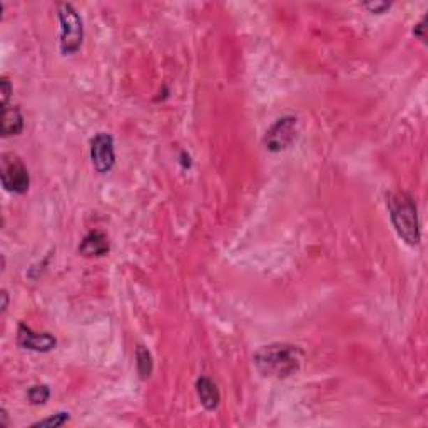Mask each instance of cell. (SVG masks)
I'll return each mask as SVG.
<instances>
[{
  "instance_id": "2e32d148",
  "label": "cell",
  "mask_w": 428,
  "mask_h": 428,
  "mask_svg": "<svg viewBox=\"0 0 428 428\" xmlns=\"http://www.w3.org/2000/svg\"><path fill=\"white\" fill-rule=\"evenodd\" d=\"M425 20H427V17H423V19L420 20V24L415 25V29H413L415 37H418L420 40H425Z\"/></svg>"
},
{
  "instance_id": "8fae6325",
  "label": "cell",
  "mask_w": 428,
  "mask_h": 428,
  "mask_svg": "<svg viewBox=\"0 0 428 428\" xmlns=\"http://www.w3.org/2000/svg\"><path fill=\"white\" fill-rule=\"evenodd\" d=\"M135 367H138V373L139 376H141V380L151 378L154 363H152L151 351L147 350L146 346L139 345L138 350H135Z\"/></svg>"
},
{
  "instance_id": "7a4b0ae2",
  "label": "cell",
  "mask_w": 428,
  "mask_h": 428,
  "mask_svg": "<svg viewBox=\"0 0 428 428\" xmlns=\"http://www.w3.org/2000/svg\"><path fill=\"white\" fill-rule=\"evenodd\" d=\"M387 207L398 236L408 246L420 244L422 233L415 199L405 191H392L387 194Z\"/></svg>"
},
{
  "instance_id": "7c38bea8",
  "label": "cell",
  "mask_w": 428,
  "mask_h": 428,
  "mask_svg": "<svg viewBox=\"0 0 428 428\" xmlns=\"http://www.w3.org/2000/svg\"><path fill=\"white\" fill-rule=\"evenodd\" d=\"M27 398L32 405H45L50 398V390L47 385H34L29 388Z\"/></svg>"
},
{
  "instance_id": "ba28073f",
  "label": "cell",
  "mask_w": 428,
  "mask_h": 428,
  "mask_svg": "<svg viewBox=\"0 0 428 428\" xmlns=\"http://www.w3.org/2000/svg\"><path fill=\"white\" fill-rule=\"evenodd\" d=\"M196 392L199 401L207 412H213V410L218 408L219 401H221V393H219L218 385L213 380L207 378V376H199L196 381Z\"/></svg>"
},
{
  "instance_id": "6da1fadb",
  "label": "cell",
  "mask_w": 428,
  "mask_h": 428,
  "mask_svg": "<svg viewBox=\"0 0 428 428\" xmlns=\"http://www.w3.org/2000/svg\"><path fill=\"white\" fill-rule=\"evenodd\" d=\"M254 367L268 378H288L302 367L303 353L300 346L290 343H271L254 353Z\"/></svg>"
},
{
  "instance_id": "9c48e42d",
  "label": "cell",
  "mask_w": 428,
  "mask_h": 428,
  "mask_svg": "<svg viewBox=\"0 0 428 428\" xmlns=\"http://www.w3.org/2000/svg\"><path fill=\"white\" fill-rule=\"evenodd\" d=\"M79 253L86 258H99L109 253V239L104 233H89L79 246Z\"/></svg>"
},
{
  "instance_id": "ac0fdd59",
  "label": "cell",
  "mask_w": 428,
  "mask_h": 428,
  "mask_svg": "<svg viewBox=\"0 0 428 428\" xmlns=\"http://www.w3.org/2000/svg\"><path fill=\"white\" fill-rule=\"evenodd\" d=\"M7 304H8V295H7V291L3 290L2 291V311H6Z\"/></svg>"
},
{
  "instance_id": "277c9868",
  "label": "cell",
  "mask_w": 428,
  "mask_h": 428,
  "mask_svg": "<svg viewBox=\"0 0 428 428\" xmlns=\"http://www.w3.org/2000/svg\"><path fill=\"white\" fill-rule=\"evenodd\" d=\"M0 177H2V186L6 191L12 194H24L29 191L31 186V176H29L27 168L22 163L19 156L6 152L2 154L0 161Z\"/></svg>"
},
{
  "instance_id": "3957f363",
  "label": "cell",
  "mask_w": 428,
  "mask_h": 428,
  "mask_svg": "<svg viewBox=\"0 0 428 428\" xmlns=\"http://www.w3.org/2000/svg\"><path fill=\"white\" fill-rule=\"evenodd\" d=\"M57 15L61 22V52L72 56L80 49L84 40V24L74 6L67 2L57 3Z\"/></svg>"
},
{
  "instance_id": "5bb4252c",
  "label": "cell",
  "mask_w": 428,
  "mask_h": 428,
  "mask_svg": "<svg viewBox=\"0 0 428 428\" xmlns=\"http://www.w3.org/2000/svg\"><path fill=\"white\" fill-rule=\"evenodd\" d=\"M363 7L367 8V10H370L371 14H383V12H387L390 7H392V3L388 2H367L363 3Z\"/></svg>"
},
{
  "instance_id": "5b68a950",
  "label": "cell",
  "mask_w": 428,
  "mask_h": 428,
  "mask_svg": "<svg viewBox=\"0 0 428 428\" xmlns=\"http://www.w3.org/2000/svg\"><path fill=\"white\" fill-rule=\"evenodd\" d=\"M298 131V119L293 116H285L278 119L266 131L265 146L271 152L285 151L291 146Z\"/></svg>"
},
{
  "instance_id": "9a60e30c",
  "label": "cell",
  "mask_w": 428,
  "mask_h": 428,
  "mask_svg": "<svg viewBox=\"0 0 428 428\" xmlns=\"http://www.w3.org/2000/svg\"><path fill=\"white\" fill-rule=\"evenodd\" d=\"M0 87H2V105H8V99L12 96V84L7 78H2L0 80Z\"/></svg>"
},
{
  "instance_id": "52a82bcc",
  "label": "cell",
  "mask_w": 428,
  "mask_h": 428,
  "mask_svg": "<svg viewBox=\"0 0 428 428\" xmlns=\"http://www.w3.org/2000/svg\"><path fill=\"white\" fill-rule=\"evenodd\" d=\"M17 345L20 348L29 351H37V353H49L56 348L57 340L54 334L50 333H37L27 325L20 323L17 330Z\"/></svg>"
},
{
  "instance_id": "8992f818",
  "label": "cell",
  "mask_w": 428,
  "mask_h": 428,
  "mask_svg": "<svg viewBox=\"0 0 428 428\" xmlns=\"http://www.w3.org/2000/svg\"><path fill=\"white\" fill-rule=\"evenodd\" d=\"M92 166L99 175H108L116 164V151H114V138L108 133H99L91 142Z\"/></svg>"
},
{
  "instance_id": "e0dca14e",
  "label": "cell",
  "mask_w": 428,
  "mask_h": 428,
  "mask_svg": "<svg viewBox=\"0 0 428 428\" xmlns=\"http://www.w3.org/2000/svg\"><path fill=\"white\" fill-rule=\"evenodd\" d=\"M0 418H2V423H0V425H2L3 428L8 427V415L6 412V408L0 410Z\"/></svg>"
},
{
  "instance_id": "30bf717a",
  "label": "cell",
  "mask_w": 428,
  "mask_h": 428,
  "mask_svg": "<svg viewBox=\"0 0 428 428\" xmlns=\"http://www.w3.org/2000/svg\"><path fill=\"white\" fill-rule=\"evenodd\" d=\"M24 131V117L19 108L14 105H3L2 111V135H19Z\"/></svg>"
},
{
  "instance_id": "4fadbf2b",
  "label": "cell",
  "mask_w": 428,
  "mask_h": 428,
  "mask_svg": "<svg viewBox=\"0 0 428 428\" xmlns=\"http://www.w3.org/2000/svg\"><path fill=\"white\" fill-rule=\"evenodd\" d=\"M71 415L67 412H59L56 415H52V417L44 418V420L32 423V427H40V428H59L62 425H66L67 422H69Z\"/></svg>"
}]
</instances>
